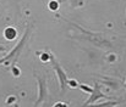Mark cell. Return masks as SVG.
I'll use <instances>...</instances> for the list:
<instances>
[{"instance_id":"obj_1","label":"cell","mask_w":126,"mask_h":107,"mask_svg":"<svg viewBox=\"0 0 126 107\" xmlns=\"http://www.w3.org/2000/svg\"><path fill=\"white\" fill-rule=\"evenodd\" d=\"M31 33H32V26L27 27V29H26L25 33H23V36H21V39L17 41V44L11 49V51H10L6 56H4L2 59H0V65H9V63L15 62V61L18 59V56L21 55V52H22V50H23V48H25L27 40L30 39Z\"/></svg>"},{"instance_id":"obj_2","label":"cell","mask_w":126,"mask_h":107,"mask_svg":"<svg viewBox=\"0 0 126 107\" xmlns=\"http://www.w3.org/2000/svg\"><path fill=\"white\" fill-rule=\"evenodd\" d=\"M50 62H51V66H53V70L55 72L56 77H58V80H59V84H60V89H61V94H64L69 86V78H67V74L65 73V71L63 70L61 65L59 63V61L55 59V56L50 52Z\"/></svg>"},{"instance_id":"obj_3","label":"cell","mask_w":126,"mask_h":107,"mask_svg":"<svg viewBox=\"0 0 126 107\" xmlns=\"http://www.w3.org/2000/svg\"><path fill=\"white\" fill-rule=\"evenodd\" d=\"M36 78H37V83H38V99L34 102V106H39V105H43V102L47 100L49 93L47 89L45 77L44 75H36Z\"/></svg>"},{"instance_id":"obj_4","label":"cell","mask_w":126,"mask_h":107,"mask_svg":"<svg viewBox=\"0 0 126 107\" xmlns=\"http://www.w3.org/2000/svg\"><path fill=\"white\" fill-rule=\"evenodd\" d=\"M100 99H108V100H114V99H111V97H109V96H107V95H104L103 93H102V90H100V86L98 85V83H95L94 84V88H93V90H92V93H91V96H89V99L86 101L83 104V106H88V105H94L98 100H100Z\"/></svg>"},{"instance_id":"obj_5","label":"cell","mask_w":126,"mask_h":107,"mask_svg":"<svg viewBox=\"0 0 126 107\" xmlns=\"http://www.w3.org/2000/svg\"><path fill=\"white\" fill-rule=\"evenodd\" d=\"M4 36L6 38V40H14L17 36V31L14 27H7L4 31Z\"/></svg>"},{"instance_id":"obj_6","label":"cell","mask_w":126,"mask_h":107,"mask_svg":"<svg viewBox=\"0 0 126 107\" xmlns=\"http://www.w3.org/2000/svg\"><path fill=\"white\" fill-rule=\"evenodd\" d=\"M59 1H56V0H51V1H49V9L51 10V11H56L58 9H59Z\"/></svg>"},{"instance_id":"obj_7","label":"cell","mask_w":126,"mask_h":107,"mask_svg":"<svg viewBox=\"0 0 126 107\" xmlns=\"http://www.w3.org/2000/svg\"><path fill=\"white\" fill-rule=\"evenodd\" d=\"M70 5L72 7H79V6H82L84 2V0H69Z\"/></svg>"},{"instance_id":"obj_8","label":"cell","mask_w":126,"mask_h":107,"mask_svg":"<svg viewBox=\"0 0 126 107\" xmlns=\"http://www.w3.org/2000/svg\"><path fill=\"white\" fill-rule=\"evenodd\" d=\"M77 88H80L81 90H83L84 93H92V90H93V88H91L89 85H87V84H79V86Z\"/></svg>"},{"instance_id":"obj_9","label":"cell","mask_w":126,"mask_h":107,"mask_svg":"<svg viewBox=\"0 0 126 107\" xmlns=\"http://www.w3.org/2000/svg\"><path fill=\"white\" fill-rule=\"evenodd\" d=\"M100 105H102V106H116V105H119V102H118V101H111V102H110V101L108 100L107 102H102Z\"/></svg>"},{"instance_id":"obj_10","label":"cell","mask_w":126,"mask_h":107,"mask_svg":"<svg viewBox=\"0 0 126 107\" xmlns=\"http://www.w3.org/2000/svg\"><path fill=\"white\" fill-rule=\"evenodd\" d=\"M42 61L43 62H47V61H50V52H45L42 55Z\"/></svg>"},{"instance_id":"obj_11","label":"cell","mask_w":126,"mask_h":107,"mask_svg":"<svg viewBox=\"0 0 126 107\" xmlns=\"http://www.w3.org/2000/svg\"><path fill=\"white\" fill-rule=\"evenodd\" d=\"M69 86H79V83H76L74 79H69Z\"/></svg>"},{"instance_id":"obj_12","label":"cell","mask_w":126,"mask_h":107,"mask_svg":"<svg viewBox=\"0 0 126 107\" xmlns=\"http://www.w3.org/2000/svg\"><path fill=\"white\" fill-rule=\"evenodd\" d=\"M54 106H67V104H64V102H56Z\"/></svg>"}]
</instances>
